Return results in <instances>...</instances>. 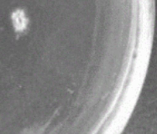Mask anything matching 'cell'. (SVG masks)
Returning a JSON list of instances; mask_svg holds the SVG:
<instances>
[{
  "mask_svg": "<svg viewBox=\"0 0 157 134\" xmlns=\"http://www.w3.org/2000/svg\"><path fill=\"white\" fill-rule=\"evenodd\" d=\"M12 19H13V26L14 29L17 31H22L25 29L28 20L25 18V13L23 10H17L12 15Z\"/></svg>",
  "mask_w": 157,
  "mask_h": 134,
  "instance_id": "cell-1",
  "label": "cell"
}]
</instances>
